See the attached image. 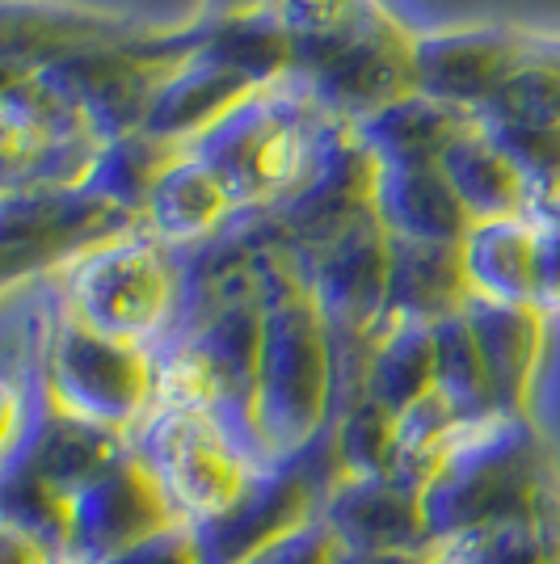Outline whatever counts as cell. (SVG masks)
Masks as SVG:
<instances>
[{"instance_id":"1","label":"cell","mask_w":560,"mask_h":564,"mask_svg":"<svg viewBox=\"0 0 560 564\" xmlns=\"http://www.w3.org/2000/svg\"><path fill=\"white\" fill-rule=\"evenodd\" d=\"M131 455L152 471L173 514L198 531L224 522L270 471L215 413L173 404L148 409L131 430Z\"/></svg>"},{"instance_id":"2","label":"cell","mask_w":560,"mask_h":564,"mask_svg":"<svg viewBox=\"0 0 560 564\" xmlns=\"http://www.w3.org/2000/svg\"><path fill=\"white\" fill-rule=\"evenodd\" d=\"M51 392L55 413L131 438V430L157 400V358L143 346L106 337L55 307Z\"/></svg>"},{"instance_id":"3","label":"cell","mask_w":560,"mask_h":564,"mask_svg":"<svg viewBox=\"0 0 560 564\" xmlns=\"http://www.w3.org/2000/svg\"><path fill=\"white\" fill-rule=\"evenodd\" d=\"M177 279L169 253L148 240H110L94 245L85 258L68 265V279L60 282V307L80 325L143 346L161 337L173 321Z\"/></svg>"},{"instance_id":"4","label":"cell","mask_w":560,"mask_h":564,"mask_svg":"<svg viewBox=\"0 0 560 564\" xmlns=\"http://www.w3.org/2000/svg\"><path fill=\"white\" fill-rule=\"evenodd\" d=\"M472 337L481 346L489 388L497 400V413L514 417L536 376L539 346H543V312L531 304H489V300H467L464 307Z\"/></svg>"},{"instance_id":"5","label":"cell","mask_w":560,"mask_h":564,"mask_svg":"<svg viewBox=\"0 0 560 564\" xmlns=\"http://www.w3.org/2000/svg\"><path fill=\"white\" fill-rule=\"evenodd\" d=\"M536 240L539 219L531 215L472 224L460 245L472 300L536 307Z\"/></svg>"},{"instance_id":"6","label":"cell","mask_w":560,"mask_h":564,"mask_svg":"<svg viewBox=\"0 0 560 564\" xmlns=\"http://www.w3.org/2000/svg\"><path fill=\"white\" fill-rule=\"evenodd\" d=\"M233 207L236 203L233 194H228V186L198 156H186L177 165H164V173L157 177L152 194H148L152 224L173 245L207 236Z\"/></svg>"},{"instance_id":"7","label":"cell","mask_w":560,"mask_h":564,"mask_svg":"<svg viewBox=\"0 0 560 564\" xmlns=\"http://www.w3.org/2000/svg\"><path fill=\"white\" fill-rule=\"evenodd\" d=\"M34 397L22 371H13L0 358V468H9L25 451L30 434H34Z\"/></svg>"},{"instance_id":"8","label":"cell","mask_w":560,"mask_h":564,"mask_svg":"<svg viewBox=\"0 0 560 564\" xmlns=\"http://www.w3.org/2000/svg\"><path fill=\"white\" fill-rule=\"evenodd\" d=\"M337 556H342V543L333 540V531L321 518H312L300 531H291V535L274 540L270 547H261L245 564H337Z\"/></svg>"},{"instance_id":"9","label":"cell","mask_w":560,"mask_h":564,"mask_svg":"<svg viewBox=\"0 0 560 564\" xmlns=\"http://www.w3.org/2000/svg\"><path fill=\"white\" fill-rule=\"evenodd\" d=\"M106 564H207V556H203L198 531L186 527V522H173V527L157 531L152 540L118 552L115 561H106Z\"/></svg>"},{"instance_id":"10","label":"cell","mask_w":560,"mask_h":564,"mask_svg":"<svg viewBox=\"0 0 560 564\" xmlns=\"http://www.w3.org/2000/svg\"><path fill=\"white\" fill-rule=\"evenodd\" d=\"M536 307L539 312H560V219H539Z\"/></svg>"},{"instance_id":"11","label":"cell","mask_w":560,"mask_h":564,"mask_svg":"<svg viewBox=\"0 0 560 564\" xmlns=\"http://www.w3.org/2000/svg\"><path fill=\"white\" fill-rule=\"evenodd\" d=\"M0 564H64V561H60V552L51 543L30 535L18 522L0 518Z\"/></svg>"},{"instance_id":"12","label":"cell","mask_w":560,"mask_h":564,"mask_svg":"<svg viewBox=\"0 0 560 564\" xmlns=\"http://www.w3.org/2000/svg\"><path fill=\"white\" fill-rule=\"evenodd\" d=\"M552 219H560V203H557V215H552Z\"/></svg>"},{"instance_id":"13","label":"cell","mask_w":560,"mask_h":564,"mask_svg":"<svg viewBox=\"0 0 560 564\" xmlns=\"http://www.w3.org/2000/svg\"><path fill=\"white\" fill-rule=\"evenodd\" d=\"M557 59H560V55H557Z\"/></svg>"}]
</instances>
